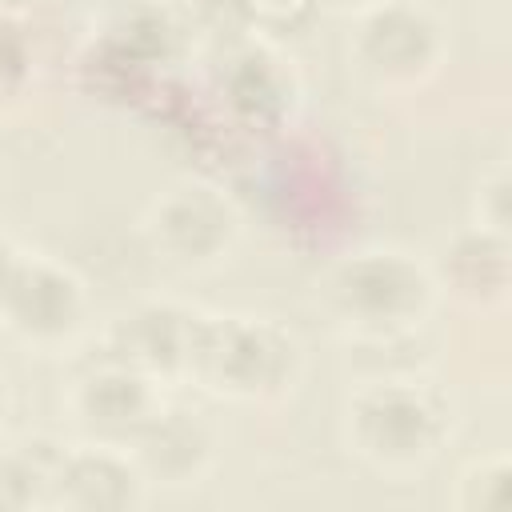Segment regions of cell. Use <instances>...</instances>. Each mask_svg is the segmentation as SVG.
<instances>
[{
    "mask_svg": "<svg viewBox=\"0 0 512 512\" xmlns=\"http://www.w3.org/2000/svg\"><path fill=\"white\" fill-rule=\"evenodd\" d=\"M0 4H12V0H0Z\"/></svg>",
    "mask_w": 512,
    "mask_h": 512,
    "instance_id": "obj_16",
    "label": "cell"
},
{
    "mask_svg": "<svg viewBox=\"0 0 512 512\" xmlns=\"http://www.w3.org/2000/svg\"><path fill=\"white\" fill-rule=\"evenodd\" d=\"M232 212L208 188H180L156 208V240L180 260H204L224 248Z\"/></svg>",
    "mask_w": 512,
    "mask_h": 512,
    "instance_id": "obj_6",
    "label": "cell"
},
{
    "mask_svg": "<svg viewBox=\"0 0 512 512\" xmlns=\"http://www.w3.org/2000/svg\"><path fill=\"white\" fill-rule=\"evenodd\" d=\"M192 332H196V320H188L184 312L144 308L120 324L116 344L124 364L132 368H176V364H188Z\"/></svg>",
    "mask_w": 512,
    "mask_h": 512,
    "instance_id": "obj_7",
    "label": "cell"
},
{
    "mask_svg": "<svg viewBox=\"0 0 512 512\" xmlns=\"http://www.w3.org/2000/svg\"><path fill=\"white\" fill-rule=\"evenodd\" d=\"M12 268H16V256H12V248L0 240V288H4V280L12 276Z\"/></svg>",
    "mask_w": 512,
    "mask_h": 512,
    "instance_id": "obj_14",
    "label": "cell"
},
{
    "mask_svg": "<svg viewBox=\"0 0 512 512\" xmlns=\"http://www.w3.org/2000/svg\"><path fill=\"white\" fill-rule=\"evenodd\" d=\"M132 436H136L140 464L152 476L184 480L204 460V432L184 412H152Z\"/></svg>",
    "mask_w": 512,
    "mask_h": 512,
    "instance_id": "obj_8",
    "label": "cell"
},
{
    "mask_svg": "<svg viewBox=\"0 0 512 512\" xmlns=\"http://www.w3.org/2000/svg\"><path fill=\"white\" fill-rule=\"evenodd\" d=\"M0 408H4V396H0Z\"/></svg>",
    "mask_w": 512,
    "mask_h": 512,
    "instance_id": "obj_15",
    "label": "cell"
},
{
    "mask_svg": "<svg viewBox=\"0 0 512 512\" xmlns=\"http://www.w3.org/2000/svg\"><path fill=\"white\" fill-rule=\"evenodd\" d=\"M40 476L32 472V464L24 456H8L0 452V508H28L36 500Z\"/></svg>",
    "mask_w": 512,
    "mask_h": 512,
    "instance_id": "obj_12",
    "label": "cell"
},
{
    "mask_svg": "<svg viewBox=\"0 0 512 512\" xmlns=\"http://www.w3.org/2000/svg\"><path fill=\"white\" fill-rule=\"evenodd\" d=\"M0 316L24 336H64L80 320V284L44 260H16L0 288Z\"/></svg>",
    "mask_w": 512,
    "mask_h": 512,
    "instance_id": "obj_4",
    "label": "cell"
},
{
    "mask_svg": "<svg viewBox=\"0 0 512 512\" xmlns=\"http://www.w3.org/2000/svg\"><path fill=\"white\" fill-rule=\"evenodd\" d=\"M444 276L468 300H500L508 288V244L500 232H468L444 256Z\"/></svg>",
    "mask_w": 512,
    "mask_h": 512,
    "instance_id": "obj_9",
    "label": "cell"
},
{
    "mask_svg": "<svg viewBox=\"0 0 512 512\" xmlns=\"http://www.w3.org/2000/svg\"><path fill=\"white\" fill-rule=\"evenodd\" d=\"M56 492L72 508H124L136 500V476L108 452H84L64 460Z\"/></svg>",
    "mask_w": 512,
    "mask_h": 512,
    "instance_id": "obj_10",
    "label": "cell"
},
{
    "mask_svg": "<svg viewBox=\"0 0 512 512\" xmlns=\"http://www.w3.org/2000/svg\"><path fill=\"white\" fill-rule=\"evenodd\" d=\"M352 424H356L360 448L388 464L420 460L440 432L432 404L408 388H376L360 396Z\"/></svg>",
    "mask_w": 512,
    "mask_h": 512,
    "instance_id": "obj_2",
    "label": "cell"
},
{
    "mask_svg": "<svg viewBox=\"0 0 512 512\" xmlns=\"http://www.w3.org/2000/svg\"><path fill=\"white\" fill-rule=\"evenodd\" d=\"M24 64H28V48H24V36L16 32V24L0 20V96L24 76Z\"/></svg>",
    "mask_w": 512,
    "mask_h": 512,
    "instance_id": "obj_13",
    "label": "cell"
},
{
    "mask_svg": "<svg viewBox=\"0 0 512 512\" xmlns=\"http://www.w3.org/2000/svg\"><path fill=\"white\" fill-rule=\"evenodd\" d=\"M288 364H292V344L280 332L240 320L196 324L188 348V368H196L212 388H228V392L276 388Z\"/></svg>",
    "mask_w": 512,
    "mask_h": 512,
    "instance_id": "obj_1",
    "label": "cell"
},
{
    "mask_svg": "<svg viewBox=\"0 0 512 512\" xmlns=\"http://www.w3.org/2000/svg\"><path fill=\"white\" fill-rule=\"evenodd\" d=\"M80 412L92 428H104V432H136L148 416H152V400H148V388L136 372L124 368H108L92 380H84V392H80Z\"/></svg>",
    "mask_w": 512,
    "mask_h": 512,
    "instance_id": "obj_11",
    "label": "cell"
},
{
    "mask_svg": "<svg viewBox=\"0 0 512 512\" xmlns=\"http://www.w3.org/2000/svg\"><path fill=\"white\" fill-rule=\"evenodd\" d=\"M360 56L384 76H416L436 56V24L408 4L380 8L360 28Z\"/></svg>",
    "mask_w": 512,
    "mask_h": 512,
    "instance_id": "obj_5",
    "label": "cell"
},
{
    "mask_svg": "<svg viewBox=\"0 0 512 512\" xmlns=\"http://www.w3.org/2000/svg\"><path fill=\"white\" fill-rule=\"evenodd\" d=\"M336 300L344 312L376 324L412 320L428 304V280L404 256H364L340 268Z\"/></svg>",
    "mask_w": 512,
    "mask_h": 512,
    "instance_id": "obj_3",
    "label": "cell"
}]
</instances>
